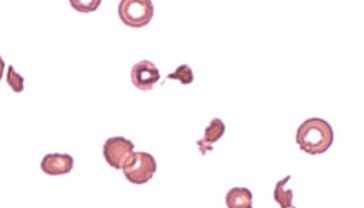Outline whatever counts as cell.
Listing matches in <instances>:
<instances>
[{"instance_id":"9","label":"cell","mask_w":364,"mask_h":208,"mask_svg":"<svg viewBox=\"0 0 364 208\" xmlns=\"http://www.w3.org/2000/svg\"><path fill=\"white\" fill-rule=\"evenodd\" d=\"M290 179V175H288L276 183L275 190H274V200L279 204L280 208H296L292 204V190H284V186L288 184Z\"/></svg>"},{"instance_id":"11","label":"cell","mask_w":364,"mask_h":208,"mask_svg":"<svg viewBox=\"0 0 364 208\" xmlns=\"http://www.w3.org/2000/svg\"><path fill=\"white\" fill-rule=\"evenodd\" d=\"M23 82H25V79L18 72H15L13 66H9L6 83L12 89V91L14 93H21L23 91Z\"/></svg>"},{"instance_id":"6","label":"cell","mask_w":364,"mask_h":208,"mask_svg":"<svg viewBox=\"0 0 364 208\" xmlns=\"http://www.w3.org/2000/svg\"><path fill=\"white\" fill-rule=\"evenodd\" d=\"M73 168H74V158L70 154H47L41 162V169L43 173L53 177L68 175Z\"/></svg>"},{"instance_id":"7","label":"cell","mask_w":364,"mask_h":208,"mask_svg":"<svg viewBox=\"0 0 364 208\" xmlns=\"http://www.w3.org/2000/svg\"><path fill=\"white\" fill-rule=\"evenodd\" d=\"M225 131H226V126H225L224 122L220 119V118H213L210 122L209 126L205 128V135L200 141H197V146H198L199 151L201 152L203 155H205L208 151H212L213 150L214 143L220 141L224 135Z\"/></svg>"},{"instance_id":"4","label":"cell","mask_w":364,"mask_h":208,"mask_svg":"<svg viewBox=\"0 0 364 208\" xmlns=\"http://www.w3.org/2000/svg\"><path fill=\"white\" fill-rule=\"evenodd\" d=\"M134 145L122 136L111 137L104 145V158L112 168L121 170L134 152Z\"/></svg>"},{"instance_id":"5","label":"cell","mask_w":364,"mask_h":208,"mask_svg":"<svg viewBox=\"0 0 364 208\" xmlns=\"http://www.w3.org/2000/svg\"><path fill=\"white\" fill-rule=\"evenodd\" d=\"M130 77L134 87L144 92L151 91L154 85L161 78L159 70L156 67L155 64L147 60H143L134 64L132 66Z\"/></svg>"},{"instance_id":"13","label":"cell","mask_w":364,"mask_h":208,"mask_svg":"<svg viewBox=\"0 0 364 208\" xmlns=\"http://www.w3.org/2000/svg\"><path fill=\"white\" fill-rule=\"evenodd\" d=\"M4 67H6V63H4V60L0 57V80H1L2 77H4Z\"/></svg>"},{"instance_id":"1","label":"cell","mask_w":364,"mask_h":208,"mask_svg":"<svg viewBox=\"0 0 364 208\" xmlns=\"http://www.w3.org/2000/svg\"><path fill=\"white\" fill-rule=\"evenodd\" d=\"M333 128L322 118H309L296 131L297 145L301 151L311 155L325 153L333 145Z\"/></svg>"},{"instance_id":"8","label":"cell","mask_w":364,"mask_h":208,"mask_svg":"<svg viewBox=\"0 0 364 208\" xmlns=\"http://www.w3.org/2000/svg\"><path fill=\"white\" fill-rule=\"evenodd\" d=\"M225 200L228 208H254L252 207V194L247 188H232L227 192Z\"/></svg>"},{"instance_id":"3","label":"cell","mask_w":364,"mask_h":208,"mask_svg":"<svg viewBox=\"0 0 364 208\" xmlns=\"http://www.w3.org/2000/svg\"><path fill=\"white\" fill-rule=\"evenodd\" d=\"M119 15L125 25L142 28L151 23L154 4L149 0H123L119 2Z\"/></svg>"},{"instance_id":"12","label":"cell","mask_w":364,"mask_h":208,"mask_svg":"<svg viewBox=\"0 0 364 208\" xmlns=\"http://www.w3.org/2000/svg\"><path fill=\"white\" fill-rule=\"evenodd\" d=\"M70 4L75 10L80 13H90L94 12L97 10L98 6H100L102 1L100 0H70Z\"/></svg>"},{"instance_id":"2","label":"cell","mask_w":364,"mask_h":208,"mask_svg":"<svg viewBox=\"0 0 364 208\" xmlns=\"http://www.w3.org/2000/svg\"><path fill=\"white\" fill-rule=\"evenodd\" d=\"M122 170L130 183L143 185L153 179L157 171V163L151 154L146 152H132Z\"/></svg>"},{"instance_id":"10","label":"cell","mask_w":364,"mask_h":208,"mask_svg":"<svg viewBox=\"0 0 364 208\" xmlns=\"http://www.w3.org/2000/svg\"><path fill=\"white\" fill-rule=\"evenodd\" d=\"M166 79H173V80H178L181 84H191L194 80V76H193V70L190 66L181 65L177 67L175 72L168 75Z\"/></svg>"}]
</instances>
